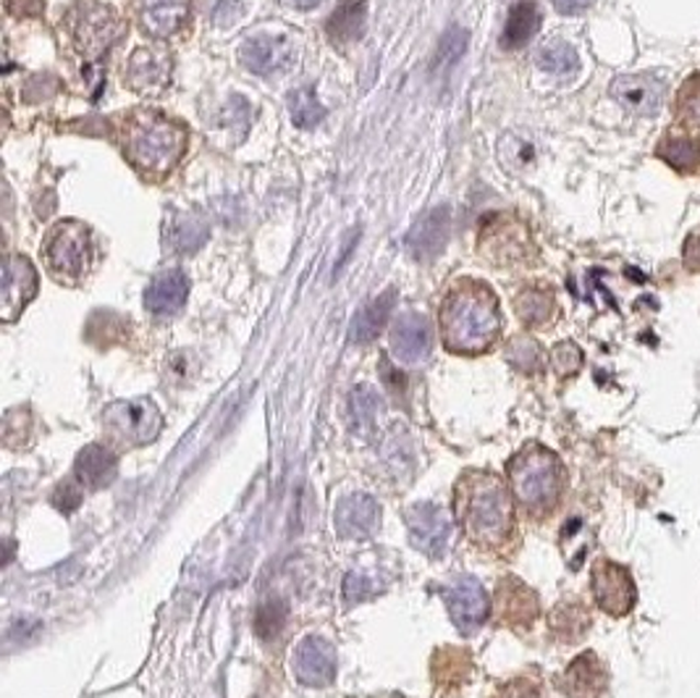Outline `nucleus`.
<instances>
[{
    "instance_id": "1",
    "label": "nucleus",
    "mask_w": 700,
    "mask_h": 698,
    "mask_svg": "<svg viewBox=\"0 0 700 698\" xmlns=\"http://www.w3.org/2000/svg\"><path fill=\"white\" fill-rule=\"evenodd\" d=\"M443 345L451 352L481 354L501 334L499 300L481 281H462L441 305Z\"/></svg>"
},
{
    "instance_id": "2",
    "label": "nucleus",
    "mask_w": 700,
    "mask_h": 698,
    "mask_svg": "<svg viewBox=\"0 0 700 698\" xmlns=\"http://www.w3.org/2000/svg\"><path fill=\"white\" fill-rule=\"evenodd\" d=\"M456 518H460L464 533L481 547H501L515 526L511 515L509 492L501 479L490 473H473L462 475L456 483Z\"/></svg>"
},
{
    "instance_id": "3",
    "label": "nucleus",
    "mask_w": 700,
    "mask_h": 698,
    "mask_svg": "<svg viewBox=\"0 0 700 698\" xmlns=\"http://www.w3.org/2000/svg\"><path fill=\"white\" fill-rule=\"evenodd\" d=\"M509 483L528 513L549 515L564 492L562 462L546 447L530 444L509 462Z\"/></svg>"
},
{
    "instance_id": "4",
    "label": "nucleus",
    "mask_w": 700,
    "mask_h": 698,
    "mask_svg": "<svg viewBox=\"0 0 700 698\" xmlns=\"http://www.w3.org/2000/svg\"><path fill=\"white\" fill-rule=\"evenodd\" d=\"M187 150V130L160 113H137L126 126V156L139 169L163 173Z\"/></svg>"
},
{
    "instance_id": "5",
    "label": "nucleus",
    "mask_w": 700,
    "mask_h": 698,
    "mask_svg": "<svg viewBox=\"0 0 700 698\" xmlns=\"http://www.w3.org/2000/svg\"><path fill=\"white\" fill-rule=\"evenodd\" d=\"M103 428L113 444L145 447L163 431V415L147 397L121 399L105 407Z\"/></svg>"
},
{
    "instance_id": "6",
    "label": "nucleus",
    "mask_w": 700,
    "mask_h": 698,
    "mask_svg": "<svg viewBox=\"0 0 700 698\" xmlns=\"http://www.w3.org/2000/svg\"><path fill=\"white\" fill-rule=\"evenodd\" d=\"M126 30L124 19L111 5L100 3H79L74 13V40L84 56H103L113 43Z\"/></svg>"
},
{
    "instance_id": "7",
    "label": "nucleus",
    "mask_w": 700,
    "mask_h": 698,
    "mask_svg": "<svg viewBox=\"0 0 700 698\" xmlns=\"http://www.w3.org/2000/svg\"><path fill=\"white\" fill-rule=\"evenodd\" d=\"M45 252H48V263L56 273L82 277L90 263V229L79 221H64L53 229Z\"/></svg>"
},
{
    "instance_id": "8",
    "label": "nucleus",
    "mask_w": 700,
    "mask_h": 698,
    "mask_svg": "<svg viewBox=\"0 0 700 698\" xmlns=\"http://www.w3.org/2000/svg\"><path fill=\"white\" fill-rule=\"evenodd\" d=\"M441 596L443 601H447L451 620H454V626L460 628L462 633H473V630L486 622L488 594L473 575H460V578H454L449 586L441 588Z\"/></svg>"
},
{
    "instance_id": "9",
    "label": "nucleus",
    "mask_w": 700,
    "mask_h": 698,
    "mask_svg": "<svg viewBox=\"0 0 700 698\" xmlns=\"http://www.w3.org/2000/svg\"><path fill=\"white\" fill-rule=\"evenodd\" d=\"M611 98L635 116H656L666 98V85L653 74H624L611 82Z\"/></svg>"
},
{
    "instance_id": "10",
    "label": "nucleus",
    "mask_w": 700,
    "mask_h": 698,
    "mask_svg": "<svg viewBox=\"0 0 700 698\" xmlns=\"http://www.w3.org/2000/svg\"><path fill=\"white\" fill-rule=\"evenodd\" d=\"M37 294V271L24 255H9L3 266V297H0V313L5 324L16 320L19 315Z\"/></svg>"
},
{
    "instance_id": "11",
    "label": "nucleus",
    "mask_w": 700,
    "mask_h": 698,
    "mask_svg": "<svg viewBox=\"0 0 700 698\" xmlns=\"http://www.w3.org/2000/svg\"><path fill=\"white\" fill-rule=\"evenodd\" d=\"M409 528V539L420 552L428 556H441L447 552L451 539V520L441 507L436 505H415L404 515Z\"/></svg>"
},
{
    "instance_id": "12",
    "label": "nucleus",
    "mask_w": 700,
    "mask_h": 698,
    "mask_svg": "<svg viewBox=\"0 0 700 698\" xmlns=\"http://www.w3.org/2000/svg\"><path fill=\"white\" fill-rule=\"evenodd\" d=\"M239 60L247 71L258 74V77H273V74L292 69L297 53L284 37H252L239 48Z\"/></svg>"
},
{
    "instance_id": "13",
    "label": "nucleus",
    "mask_w": 700,
    "mask_h": 698,
    "mask_svg": "<svg viewBox=\"0 0 700 698\" xmlns=\"http://www.w3.org/2000/svg\"><path fill=\"white\" fill-rule=\"evenodd\" d=\"M451 234V211L449 205H436L426 216L415 224V229L407 237V250L415 260L428 263L436 260L447 247Z\"/></svg>"
},
{
    "instance_id": "14",
    "label": "nucleus",
    "mask_w": 700,
    "mask_h": 698,
    "mask_svg": "<svg viewBox=\"0 0 700 698\" xmlns=\"http://www.w3.org/2000/svg\"><path fill=\"white\" fill-rule=\"evenodd\" d=\"M294 673L305 686H328L336 677V649L320 635H307L294 651Z\"/></svg>"
},
{
    "instance_id": "15",
    "label": "nucleus",
    "mask_w": 700,
    "mask_h": 698,
    "mask_svg": "<svg viewBox=\"0 0 700 698\" xmlns=\"http://www.w3.org/2000/svg\"><path fill=\"white\" fill-rule=\"evenodd\" d=\"M430 347H433V328L430 320L420 313H404L399 315L392 328V349L396 360L415 365V362L426 360Z\"/></svg>"
},
{
    "instance_id": "16",
    "label": "nucleus",
    "mask_w": 700,
    "mask_h": 698,
    "mask_svg": "<svg viewBox=\"0 0 700 698\" xmlns=\"http://www.w3.org/2000/svg\"><path fill=\"white\" fill-rule=\"evenodd\" d=\"M336 530L345 539H370L381 526V507L373 496L368 494H349L336 507Z\"/></svg>"
},
{
    "instance_id": "17",
    "label": "nucleus",
    "mask_w": 700,
    "mask_h": 698,
    "mask_svg": "<svg viewBox=\"0 0 700 698\" xmlns=\"http://www.w3.org/2000/svg\"><path fill=\"white\" fill-rule=\"evenodd\" d=\"M594 594L601 609L614 617L628 615L632 604H635V586H632L628 570L611 565V562H598L596 565Z\"/></svg>"
},
{
    "instance_id": "18",
    "label": "nucleus",
    "mask_w": 700,
    "mask_h": 698,
    "mask_svg": "<svg viewBox=\"0 0 700 698\" xmlns=\"http://www.w3.org/2000/svg\"><path fill=\"white\" fill-rule=\"evenodd\" d=\"M211 239V221L202 211H171L166 216V245L177 255H192Z\"/></svg>"
},
{
    "instance_id": "19",
    "label": "nucleus",
    "mask_w": 700,
    "mask_h": 698,
    "mask_svg": "<svg viewBox=\"0 0 700 698\" xmlns=\"http://www.w3.org/2000/svg\"><path fill=\"white\" fill-rule=\"evenodd\" d=\"M187 297H190V279L184 277V271L179 268H171V271L158 273L150 281L145 292V307L153 315H173L184 307Z\"/></svg>"
},
{
    "instance_id": "20",
    "label": "nucleus",
    "mask_w": 700,
    "mask_h": 698,
    "mask_svg": "<svg viewBox=\"0 0 700 698\" xmlns=\"http://www.w3.org/2000/svg\"><path fill=\"white\" fill-rule=\"evenodd\" d=\"M139 19L153 37H171L190 19V0H137Z\"/></svg>"
},
{
    "instance_id": "21",
    "label": "nucleus",
    "mask_w": 700,
    "mask_h": 698,
    "mask_svg": "<svg viewBox=\"0 0 700 698\" xmlns=\"http://www.w3.org/2000/svg\"><path fill=\"white\" fill-rule=\"evenodd\" d=\"M118 473V458L111 447L105 444H90L77 454V465H74V479L82 483L84 488H105L108 483L116 479Z\"/></svg>"
},
{
    "instance_id": "22",
    "label": "nucleus",
    "mask_w": 700,
    "mask_h": 698,
    "mask_svg": "<svg viewBox=\"0 0 700 698\" xmlns=\"http://www.w3.org/2000/svg\"><path fill=\"white\" fill-rule=\"evenodd\" d=\"M171 77V56L163 48H139L132 53L126 79L134 90H160Z\"/></svg>"
},
{
    "instance_id": "23",
    "label": "nucleus",
    "mask_w": 700,
    "mask_h": 698,
    "mask_svg": "<svg viewBox=\"0 0 700 698\" xmlns=\"http://www.w3.org/2000/svg\"><path fill=\"white\" fill-rule=\"evenodd\" d=\"M496 609L504 626H530L538 612V601L533 590L524 588L522 583L507 581L496 594Z\"/></svg>"
},
{
    "instance_id": "24",
    "label": "nucleus",
    "mask_w": 700,
    "mask_h": 698,
    "mask_svg": "<svg viewBox=\"0 0 700 698\" xmlns=\"http://www.w3.org/2000/svg\"><path fill=\"white\" fill-rule=\"evenodd\" d=\"M394 305H396V290H386L381 297L368 302V305L362 307V311L357 313V318L352 320L349 339H352L354 345H370V341L383 331V326H386Z\"/></svg>"
},
{
    "instance_id": "25",
    "label": "nucleus",
    "mask_w": 700,
    "mask_h": 698,
    "mask_svg": "<svg viewBox=\"0 0 700 698\" xmlns=\"http://www.w3.org/2000/svg\"><path fill=\"white\" fill-rule=\"evenodd\" d=\"M328 37L334 43H354L368 30V3L365 0H341L328 19Z\"/></svg>"
},
{
    "instance_id": "26",
    "label": "nucleus",
    "mask_w": 700,
    "mask_h": 698,
    "mask_svg": "<svg viewBox=\"0 0 700 698\" xmlns=\"http://www.w3.org/2000/svg\"><path fill=\"white\" fill-rule=\"evenodd\" d=\"M381 415V397L373 386L360 384L349 394V423L352 431L360 436H370L379 426Z\"/></svg>"
},
{
    "instance_id": "27",
    "label": "nucleus",
    "mask_w": 700,
    "mask_h": 698,
    "mask_svg": "<svg viewBox=\"0 0 700 698\" xmlns=\"http://www.w3.org/2000/svg\"><path fill=\"white\" fill-rule=\"evenodd\" d=\"M603 688V675L594 654H583L564 675V690L572 698H596Z\"/></svg>"
},
{
    "instance_id": "28",
    "label": "nucleus",
    "mask_w": 700,
    "mask_h": 698,
    "mask_svg": "<svg viewBox=\"0 0 700 698\" xmlns=\"http://www.w3.org/2000/svg\"><path fill=\"white\" fill-rule=\"evenodd\" d=\"M538 26H541V13H538L533 3L522 0V3H517L515 9L509 11L507 26H504V35H501V45L509 50L522 48V45L535 35Z\"/></svg>"
},
{
    "instance_id": "29",
    "label": "nucleus",
    "mask_w": 700,
    "mask_h": 698,
    "mask_svg": "<svg viewBox=\"0 0 700 698\" xmlns=\"http://www.w3.org/2000/svg\"><path fill=\"white\" fill-rule=\"evenodd\" d=\"M433 675L441 688H460L470 675V654L462 649H441L433 660Z\"/></svg>"
},
{
    "instance_id": "30",
    "label": "nucleus",
    "mask_w": 700,
    "mask_h": 698,
    "mask_svg": "<svg viewBox=\"0 0 700 698\" xmlns=\"http://www.w3.org/2000/svg\"><path fill=\"white\" fill-rule=\"evenodd\" d=\"M538 66L551 74V77L564 79L580 69V58H577V50L572 48L569 43H564V40H551V43L538 50Z\"/></svg>"
},
{
    "instance_id": "31",
    "label": "nucleus",
    "mask_w": 700,
    "mask_h": 698,
    "mask_svg": "<svg viewBox=\"0 0 700 698\" xmlns=\"http://www.w3.org/2000/svg\"><path fill=\"white\" fill-rule=\"evenodd\" d=\"M499 160L504 169L511 173L528 171L535 164V145L515 132L504 134L499 139Z\"/></svg>"
},
{
    "instance_id": "32",
    "label": "nucleus",
    "mask_w": 700,
    "mask_h": 698,
    "mask_svg": "<svg viewBox=\"0 0 700 698\" xmlns=\"http://www.w3.org/2000/svg\"><path fill=\"white\" fill-rule=\"evenodd\" d=\"M289 113H292L294 124L302 126V130H313L326 119V109L320 105L313 87H300V90L289 95Z\"/></svg>"
},
{
    "instance_id": "33",
    "label": "nucleus",
    "mask_w": 700,
    "mask_h": 698,
    "mask_svg": "<svg viewBox=\"0 0 700 698\" xmlns=\"http://www.w3.org/2000/svg\"><path fill=\"white\" fill-rule=\"evenodd\" d=\"M515 307L528 326H543L554 315V294L549 290H524Z\"/></svg>"
},
{
    "instance_id": "34",
    "label": "nucleus",
    "mask_w": 700,
    "mask_h": 698,
    "mask_svg": "<svg viewBox=\"0 0 700 698\" xmlns=\"http://www.w3.org/2000/svg\"><path fill=\"white\" fill-rule=\"evenodd\" d=\"M658 156H662L671 169L696 171L700 164V147L698 143H692V139H685V137H679L677 143L664 139L662 147H658Z\"/></svg>"
},
{
    "instance_id": "35",
    "label": "nucleus",
    "mask_w": 700,
    "mask_h": 698,
    "mask_svg": "<svg viewBox=\"0 0 700 698\" xmlns=\"http://www.w3.org/2000/svg\"><path fill=\"white\" fill-rule=\"evenodd\" d=\"M221 124L226 126L228 132L234 134V139H245L247 130L252 124V109H250V100L245 95H232L226 100L224 113H221Z\"/></svg>"
},
{
    "instance_id": "36",
    "label": "nucleus",
    "mask_w": 700,
    "mask_h": 698,
    "mask_svg": "<svg viewBox=\"0 0 700 698\" xmlns=\"http://www.w3.org/2000/svg\"><path fill=\"white\" fill-rule=\"evenodd\" d=\"M464 50H467V30L454 26V30H449L441 40L439 53H436V60H433V69L441 71V74L454 69L456 60L464 56Z\"/></svg>"
},
{
    "instance_id": "37",
    "label": "nucleus",
    "mask_w": 700,
    "mask_h": 698,
    "mask_svg": "<svg viewBox=\"0 0 700 698\" xmlns=\"http://www.w3.org/2000/svg\"><path fill=\"white\" fill-rule=\"evenodd\" d=\"M286 622V604L281 599H268L266 604H260L258 615H255V630L262 641L275 639V635L284 630Z\"/></svg>"
},
{
    "instance_id": "38",
    "label": "nucleus",
    "mask_w": 700,
    "mask_h": 698,
    "mask_svg": "<svg viewBox=\"0 0 700 698\" xmlns=\"http://www.w3.org/2000/svg\"><path fill=\"white\" fill-rule=\"evenodd\" d=\"M541 347L533 339H515L507 349V358L515 368H520L524 373H533L541 368Z\"/></svg>"
},
{
    "instance_id": "39",
    "label": "nucleus",
    "mask_w": 700,
    "mask_h": 698,
    "mask_svg": "<svg viewBox=\"0 0 700 698\" xmlns=\"http://www.w3.org/2000/svg\"><path fill=\"white\" fill-rule=\"evenodd\" d=\"M675 113H679L685 121H700V74L690 77L688 85L682 87Z\"/></svg>"
},
{
    "instance_id": "40",
    "label": "nucleus",
    "mask_w": 700,
    "mask_h": 698,
    "mask_svg": "<svg viewBox=\"0 0 700 698\" xmlns=\"http://www.w3.org/2000/svg\"><path fill=\"white\" fill-rule=\"evenodd\" d=\"M84 499V486L77 479L58 483L56 494H53V505H56L60 513H74Z\"/></svg>"
},
{
    "instance_id": "41",
    "label": "nucleus",
    "mask_w": 700,
    "mask_h": 698,
    "mask_svg": "<svg viewBox=\"0 0 700 698\" xmlns=\"http://www.w3.org/2000/svg\"><path fill=\"white\" fill-rule=\"evenodd\" d=\"M551 360H554V368L562 375H569V373H575L577 368H580V362H583V352L580 349H577L575 345H572V341H564V345H558L556 349H554V354H551Z\"/></svg>"
},
{
    "instance_id": "42",
    "label": "nucleus",
    "mask_w": 700,
    "mask_h": 698,
    "mask_svg": "<svg viewBox=\"0 0 700 698\" xmlns=\"http://www.w3.org/2000/svg\"><path fill=\"white\" fill-rule=\"evenodd\" d=\"M345 594H347L349 601H362V599H368V596L375 594V583L362 573H349L347 583H345Z\"/></svg>"
},
{
    "instance_id": "43",
    "label": "nucleus",
    "mask_w": 700,
    "mask_h": 698,
    "mask_svg": "<svg viewBox=\"0 0 700 698\" xmlns=\"http://www.w3.org/2000/svg\"><path fill=\"white\" fill-rule=\"evenodd\" d=\"M241 13H245V9H241L239 0H221L218 5H215V24L221 26H232L237 24L241 19Z\"/></svg>"
},
{
    "instance_id": "44",
    "label": "nucleus",
    "mask_w": 700,
    "mask_h": 698,
    "mask_svg": "<svg viewBox=\"0 0 700 698\" xmlns=\"http://www.w3.org/2000/svg\"><path fill=\"white\" fill-rule=\"evenodd\" d=\"M5 9L16 19H35L45 11L43 0H5Z\"/></svg>"
},
{
    "instance_id": "45",
    "label": "nucleus",
    "mask_w": 700,
    "mask_h": 698,
    "mask_svg": "<svg viewBox=\"0 0 700 698\" xmlns=\"http://www.w3.org/2000/svg\"><path fill=\"white\" fill-rule=\"evenodd\" d=\"M381 371H383V381H386L388 389L399 397V394H404V375L399 371H394L392 362H388L386 358L381 360Z\"/></svg>"
},
{
    "instance_id": "46",
    "label": "nucleus",
    "mask_w": 700,
    "mask_h": 698,
    "mask_svg": "<svg viewBox=\"0 0 700 698\" xmlns=\"http://www.w3.org/2000/svg\"><path fill=\"white\" fill-rule=\"evenodd\" d=\"M551 3H554V9L558 13H564V16H575V13L588 11L590 5H594V0H551Z\"/></svg>"
},
{
    "instance_id": "47",
    "label": "nucleus",
    "mask_w": 700,
    "mask_h": 698,
    "mask_svg": "<svg viewBox=\"0 0 700 698\" xmlns=\"http://www.w3.org/2000/svg\"><path fill=\"white\" fill-rule=\"evenodd\" d=\"M357 241H360V229L352 232V234H349V237H347L345 247H341V258L336 260V266H334V273H339V271H341V266L347 263V258H349V255H352V250H354Z\"/></svg>"
},
{
    "instance_id": "48",
    "label": "nucleus",
    "mask_w": 700,
    "mask_h": 698,
    "mask_svg": "<svg viewBox=\"0 0 700 698\" xmlns=\"http://www.w3.org/2000/svg\"><path fill=\"white\" fill-rule=\"evenodd\" d=\"M501 698H538L533 688H528L524 683H511V686L504 688Z\"/></svg>"
},
{
    "instance_id": "49",
    "label": "nucleus",
    "mask_w": 700,
    "mask_h": 698,
    "mask_svg": "<svg viewBox=\"0 0 700 698\" xmlns=\"http://www.w3.org/2000/svg\"><path fill=\"white\" fill-rule=\"evenodd\" d=\"M281 3L289 5V9H297V11H309L315 5H320L323 0H281Z\"/></svg>"
}]
</instances>
